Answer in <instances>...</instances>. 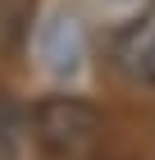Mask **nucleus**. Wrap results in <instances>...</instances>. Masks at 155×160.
Instances as JSON below:
<instances>
[{
  "label": "nucleus",
  "instance_id": "nucleus-1",
  "mask_svg": "<svg viewBox=\"0 0 155 160\" xmlns=\"http://www.w3.org/2000/svg\"><path fill=\"white\" fill-rule=\"evenodd\" d=\"M32 142L46 160H96L100 114L87 101L55 96L32 110Z\"/></svg>",
  "mask_w": 155,
  "mask_h": 160
},
{
  "label": "nucleus",
  "instance_id": "nucleus-2",
  "mask_svg": "<svg viewBox=\"0 0 155 160\" xmlns=\"http://www.w3.org/2000/svg\"><path fill=\"white\" fill-rule=\"evenodd\" d=\"M114 60H119V69H123L128 78L155 87V0L119 32V41H114Z\"/></svg>",
  "mask_w": 155,
  "mask_h": 160
},
{
  "label": "nucleus",
  "instance_id": "nucleus-3",
  "mask_svg": "<svg viewBox=\"0 0 155 160\" xmlns=\"http://www.w3.org/2000/svg\"><path fill=\"white\" fill-rule=\"evenodd\" d=\"M23 18H27V0H0V50H14V46H18Z\"/></svg>",
  "mask_w": 155,
  "mask_h": 160
}]
</instances>
